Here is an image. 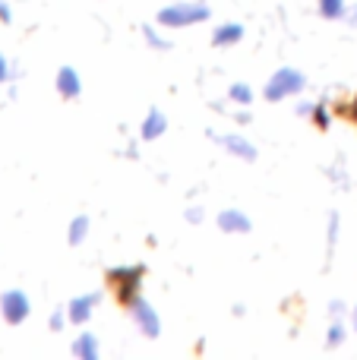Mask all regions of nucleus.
<instances>
[{
	"label": "nucleus",
	"instance_id": "f257e3e1",
	"mask_svg": "<svg viewBox=\"0 0 357 360\" xmlns=\"http://www.w3.org/2000/svg\"><path fill=\"white\" fill-rule=\"evenodd\" d=\"M105 281H108V288L117 294L120 304L126 307V304H133V300L139 297V291H143L145 266H139V262H130V266H114V269H108Z\"/></svg>",
	"mask_w": 357,
	"mask_h": 360
},
{
	"label": "nucleus",
	"instance_id": "f03ea898",
	"mask_svg": "<svg viewBox=\"0 0 357 360\" xmlns=\"http://www.w3.org/2000/svg\"><path fill=\"white\" fill-rule=\"evenodd\" d=\"M209 6L200 4V0H187V4H171V6H162L158 10V25L164 29H187V25H196V22H206L209 19Z\"/></svg>",
	"mask_w": 357,
	"mask_h": 360
},
{
	"label": "nucleus",
	"instance_id": "7ed1b4c3",
	"mask_svg": "<svg viewBox=\"0 0 357 360\" xmlns=\"http://www.w3.org/2000/svg\"><path fill=\"white\" fill-rule=\"evenodd\" d=\"M304 86H307V76H304L301 70L282 67V70H275V73L269 76V82H266L263 95H266L269 101H282V98H288V95L304 92Z\"/></svg>",
	"mask_w": 357,
	"mask_h": 360
},
{
	"label": "nucleus",
	"instance_id": "20e7f679",
	"mask_svg": "<svg viewBox=\"0 0 357 360\" xmlns=\"http://www.w3.org/2000/svg\"><path fill=\"white\" fill-rule=\"evenodd\" d=\"M126 310H130L133 323H136V329L143 332L145 338H158V335H162V319H158V310L145 297H136L133 304H126Z\"/></svg>",
	"mask_w": 357,
	"mask_h": 360
},
{
	"label": "nucleus",
	"instance_id": "39448f33",
	"mask_svg": "<svg viewBox=\"0 0 357 360\" xmlns=\"http://www.w3.org/2000/svg\"><path fill=\"white\" fill-rule=\"evenodd\" d=\"M29 313H32V300L25 291H16V288H13V291H6L4 297H0V316H4L10 326L25 323Z\"/></svg>",
	"mask_w": 357,
	"mask_h": 360
},
{
	"label": "nucleus",
	"instance_id": "423d86ee",
	"mask_svg": "<svg viewBox=\"0 0 357 360\" xmlns=\"http://www.w3.org/2000/svg\"><path fill=\"white\" fill-rule=\"evenodd\" d=\"M101 304V291H92V294H79V297H73L67 304V319L73 326H82V323H89L92 319V313H95V307Z\"/></svg>",
	"mask_w": 357,
	"mask_h": 360
},
{
	"label": "nucleus",
	"instance_id": "0eeeda50",
	"mask_svg": "<svg viewBox=\"0 0 357 360\" xmlns=\"http://www.w3.org/2000/svg\"><path fill=\"white\" fill-rule=\"evenodd\" d=\"M215 139H219L234 158H240V162H257V155H259L257 146L247 136H240V133H228V136H215Z\"/></svg>",
	"mask_w": 357,
	"mask_h": 360
},
{
	"label": "nucleus",
	"instance_id": "6e6552de",
	"mask_svg": "<svg viewBox=\"0 0 357 360\" xmlns=\"http://www.w3.org/2000/svg\"><path fill=\"white\" fill-rule=\"evenodd\" d=\"M57 92L63 95V98H79V92H82V76H79V70L76 67H60L57 70Z\"/></svg>",
	"mask_w": 357,
	"mask_h": 360
},
{
	"label": "nucleus",
	"instance_id": "1a4fd4ad",
	"mask_svg": "<svg viewBox=\"0 0 357 360\" xmlns=\"http://www.w3.org/2000/svg\"><path fill=\"white\" fill-rule=\"evenodd\" d=\"M219 228L225 234H247L253 228V221L240 209H225V212H219Z\"/></svg>",
	"mask_w": 357,
	"mask_h": 360
},
{
	"label": "nucleus",
	"instance_id": "9d476101",
	"mask_svg": "<svg viewBox=\"0 0 357 360\" xmlns=\"http://www.w3.org/2000/svg\"><path fill=\"white\" fill-rule=\"evenodd\" d=\"M164 130H168V117H164V111L152 108V111L143 117V127H139V136H143L145 143H152V139H158Z\"/></svg>",
	"mask_w": 357,
	"mask_h": 360
},
{
	"label": "nucleus",
	"instance_id": "9b49d317",
	"mask_svg": "<svg viewBox=\"0 0 357 360\" xmlns=\"http://www.w3.org/2000/svg\"><path fill=\"white\" fill-rule=\"evenodd\" d=\"M240 38H244V25H240V22H221L219 29L212 32V44H215V48H231V44H238Z\"/></svg>",
	"mask_w": 357,
	"mask_h": 360
},
{
	"label": "nucleus",
	"instance_id": "f8f14e48",
	"mask_svg": "<svg viewBox=\"0 0 357 360\" xmlns=\"http://www.w3.org/2000/svg\"><path fill=\"white\" fill-rule=\"evenodd\" d=\"M73 354L79 360H95L98 357V335H95V332H82V335H76Z\"/></svg>",
	"mask_w": 357,
	"mask_h": 360
},
{
	"label": "nucleus",
	"instance_id": "ddd939ff",
	"mask_svg": "<svg viewBox=\"0 0 357 360\" xmlns=\"http://www.w3.org/2000/svg\"><path fill=\"white\" fill-rule=\"evenodd\" d=\"M86 237H89V218H86V215H76L73 221H70V231H67L70 247H79Z\"/></svg>",
	"mask_w": 357,
	"mask_h": 360
},
{
	"label": "nucleus",
	"instance_id": "4468645a",
	"mask_svg": "<svg viewBox=\"0 0 357 360\" xmlns=\"http://www.w3.org/2000/svg\"><path fill=\"white\" fill-rule=\"evenodd\" d=\"M316 6H320V16H326V19H342V16H348L345 0H316Z\"/></svg>",
	"mask_w": 357,
	"mask_h": 360
},
{
	"label": "nucleus",
	"instance_id": "2eb2a0df",
	"mask_svg": "<svg viewBox=\"0 0 357 360\" xmlns=\"http://www.w3.org/2000/svg\"><path fill=\"white\" fill-rule=\"evenodd\" d=\"M228 98H231L234 105H253V89L247 86V82H234L231 92H228Z\"/></svg>",
	"mask_w": 357,
	"mask_h": 360
},
{
	"label": "nucleus",
	"instance_id": "dca6fc26",
	"mask_svg": "<svg viewBox=\"0 0 357 360\" xmlns=\"http://www.w3.org/2000/svg\"><path fill=\"white\" fill-rule=\"evenodd\" d=\"M143 38H145V44H149V48H155V51H168L171 48L168 38H162L155 29H152V25H143Z\"/></svg>",
	"mask_w": 357,
	"mask_h": 360
},
{
	"label": "nucleus",
	"instance_id": "f3484780",
	"mask_svg": "<svg viewBox=\"0 0 357 360\" xmlns=\"http://www.w3.org/2000/svg\"><path fill=\"white\" fill-rule=\"evenodd\" d=\"M345 342V326L342 323H332L326 332V348H339V345Z\"/></svg>",
	"mask_w": 357,
	"mask_h": 360
},
{
	"label": "nucleus",
	"instance_id": "a211bd4d",
	"mask_svg": "<svg viewBox=\"0 0 357 360\" xmlns=\"http://www.w3.org/2000/svg\"><path fill=\"white\" fill-rule=\"evenodd\" d=\"M310 117H313V124L320 127V130H326V127H329V120H332V117H329V108H326V105H313V111H310Z\"/></svg>",
	"mask_w": 357,
	"mask_h": 360
},
{
	"label": "nucleus",
	"instance_id": "6ab92c4d",
	"mask_svg": "<svg viewBox=\"0 0 357 360\" xmlns=\"http://www.w3.org/2000/svg\"><path fill=\"white\" fill-rule=\"evenodd\" d=\"M67 323H70V319H67V310H54V313H51V319H48V326H51L54 332H60Z\"/></svg>",
	"mask_w": 357,
	"mask_h": 360
},
{
	"label": "nucleus",
	"instance_id": "aec40b11",
	"mask_svg": "<svg viewBox=\"0 0 357 360\" xmlns=\"http://www.w3.org/2000/svg\"><path fill=\"white\" fill-rule=\"evenodd\" d=\"M335 240H339V215H329V253L335 250Z\"/></svg>",
	"mask_w": 357,
	"mask_h": 360
},
{
	"label": "nucleus",
	"instance_id": "412c9836",
	"mask_svg": "<svg viewBox=\"0 0 357 360\" xmlns=\"http://www.w3.org/2000/svg\"><path fill=\"white\" fill-rule=\"evenodd\" d=\"M202 218H206V209H200V205H190L187 209V221L190 224H200Z\"/></svg>",
	"mask_w": 357,
	"mask_h": 360
},
{
	"label": "nucleus",
	"instance_id": "4be33fe9",
	"mask_svg": "<svg viewBox=\"0 0 357 360\" xmlns=\"http://www.w3.org/2000/svg\"><path fill=\"white\" fill-rule=\"evenodd\" d=\"M345 310H348V307L342 304V300H332V304H329V316H332V319H342V316H345Z\"/></svg>",
	"mask_w": 357,
	"mask_h": 360
},
{
	"label": "nucleus",
	"instance_id": "5701e85b",
	"mask_svg": "<svg viewBox=\"0 0 357 360\" xmlns=\"http://www.w3.org/2000/svg\"><path fill=\"white\" fill-rule=\"evenodd\" d=\"M10 79V63H6V57L0 54V82H6Z\"/></svg>",
	"mask_w": 357,
	"mask_h": 360
},
{
	"label": "nucleus",
	"instance_id": "b1692460",
	"mask_svg": "<svg viewBox=\"0 0 357 360\" xmlns=\"http://www.w3.org/2000/svg\"><path fill=\"white\" fill-rule=\"evenodd\" d=\"M0 19H4V22H10V19H13L10 6H6V4H4V0H0Z\"/></svg>",
	"mask_w": 357,
	"mask_h": 360
},
{
	"label": "nucleus",
	"instance_id": "393cba45",
	"mask_svg": "<svg viewBox=\"0 0 357 360\" xmlns=\"http://www.w3.org/2000/svg\"><path fill=\"white\" fill-rule=\"evenodd\" d=\"M348 117H351V120H354V124H357V98L351 101V105H348Z\"/></svg>",
	"mask_w": 357,
	"mask_h": 360
},
{
	"label": "nucleus",
	"instance_id": "a878e982",
	"mask_svg": "<svg viewBox=\"0 0 357 360\" xmlns=\"http://www.w3.org/2000/svg\"><path fill=\"white\" fill-rule=\"evenodd\" d=\"M348 22H351V25H354V29H357V6H354V10H351V13H348Z\"/></svg>",
	"mask_w": 357,
	"mask_h": 360
},
{
	"label": "nucleus",
	"instance_id": "bb28decb",
	"mask_svg": "<svg viewBox=\"0 0 357 360\" xmlns=\"http://www.w3.org/2000/svg\"><path fill=\"white\" fill-rule=\"evenodd\" d=\"M351 326H354V332H357V307L351 310Z\"/></svg>",
	"mask_w": 357,
	"mask_h": 360
}]
</instances>
